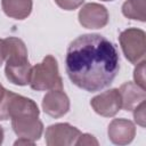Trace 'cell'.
Instances as JSON below:
<instances>
[{
	"instance_id": "30bf717a",
	"label": "cell",
	"mask_w": 146,
	"mask_h": 146,
	"mask_svg": "<svg viewBox=\"0 0 146 146\" xmlns=\"http://www.w3.org/2000/svg\"><path fill=\"white\" fill-rule=\"evenodd\" d=\"M11 128L18 137L27 138L33 141L40 139L43 132V123L39 116L26 115L11 119Z\"/></svg>"
},
{
	"instance_id": "44dd1931",
	"label": "cell",
	"mask_w": 146,
	"mask_h": 146,
	"mask_svg": "<svg viewBox=\"0 0 146 146\" xmlns=\"http://www.w3.org/2000/svg\"><path fill=\"white\" fill-rule=\"evenodd\" d=\"M6 90H7V89H5V88H3V86L0 83V100H1V99H2V97L5 96Z\"/></svg>"
},
{
	"instance_id": "ffe728a7",
	"label": "cell",
	"mask_w": 146,
	"mask_h": 146,
	"mask_svg": "<svg viewBox=\"0 0 146 146\" xmlns=\"http://www.w3.org/2000/svg\"><path fill=\"white\" fill-rule=\"evenodd\" d=\"M5 62V42L3 39H0V66Z\"/></svg>"
},
{
	"instance_id": "603a6c76",
	"label": "cell",
	"mask_w": 146,
	"mask_h": 146,
	"mask_svg": "<svg viewBox=\"0 0 146 146\" xmlns=\"http://www.w3.org/2000/svg\"><path fill=\"white\" fill-rule=\"evenodd\" d=\"M100 1H113V0H100Z\"/></svg>"
},
{
	"instance_id": "8992f818",
	"label": "cell",
	"mask_w": 146,
	"mask_h": 146,
	"mask_svg": "<svg viewBox=\"0 0 146 146\" xmlns=\"http://www.w3.org/2000/svg\"><path fill=\"white\" fill-rule=\"evenodd\" d=\"M90 106L100 116L112 117L116 115L122 108V100L119 89L112 88L92 97L90 100Z\"/></svg>"
},
{
	"instance_id": "7a4b0ae2",
	"label": "cell",
	"mask_w": 146,
	"mask_h": 146,
	"mask_svg": "<svg viewBox=\"0 0 146 146\" xmlns=\"http://www.w3.org/2000/svg\"><path fill=\"white\" fill-rule=\"evenodd\" d=\"M5 42V74L9 82L16 86H26L30 82L31 64L27 58V48L19 38L9 36Z\"/></svg>"
},
{
	"instance_id": "9c48e42d",
	"label": "cell",
	"mask_w": 146,
	"mask_h": 146,
	"mask_svg": "<svg viewBox=\"0 0 146 146\" xmlns=\"http://www.w3.org/2000/svg\"><path fill=\"white\" fill-rule=\"evenodd\" d=\"M42 110L51 117L58 119L70 111V98L63 89L49 90L42 98Z\"/></svg>"
},
{
	"instance_id": "3957f363",
	"label": "cell",
	"mask_w": 146,
	"mask_h": 146,
	"mask_svg": "<svg viewBox=\"0 0 146 146\" xmlns=\"http://www.w3.org/2000/svg\"><path fill=\"white\" fill-rule=\"evenodd\" d=\"M29 84L36 91L63 89V80L59 75L58 63L52 55H47L42 62L32 66Z\"/></svg>"
},
{
	"instance_id": "d6986e66",
	"label": "cell",
	"mask_w": 146,
	"mask_h": 146,
	"mask_svg": "<svg viewBox=\"0 0 146 146\" xmlns=\"http://www.w3.org/2000/svg\"><path fill=\"white\" fill-rule=\"evenodd\" d=\"M34 143L35 141H33V140H31V139H27V138H23V137H19L15 143H14V145L15 146H19V145H34Z\"/></svg>"
},
{
	"instance_id": "9a60e30c",
	"label": "cell",
	"mask_w": 146,
	"mask_h": 146,
	"mask_svg": "<svg viewBox=\"0 0 146 146\" xmlns=\"http://www.w3.org/2000/svg\"><path fill=\"white\" fill-rule=\"evenodd\" d=\"M145 108H146V103L145 100H143L141 103H139L132 111H133V119L135 122L137 124H139L140 127L145 128L146 125V115H145Z\"/></svg>"
},
{
	"instance_id": "277c9868",
	"label": "cell",
	"mask_w": 146,
	"mask_h": 146,
	"mask_svg": "<svg viewBox=\"0 0 146 146\" xmlns=\"http://www.w3.org/2000/svg\"><path fill=\"white\" fill-rule=\"evenodd\" d=\"M26 115H40L36 103L31 98L6 90L5 96L0 100V120L6 121Z\"/></svg>"
},
{
	"instance_id": "4fadbf2b",
	"label": "cell",
	"mask_w": 146,
	"mask_h": 146,
	"mask_svg": "<svg viewBox=\"0 0 146 146\" xmlns=\"http://www.w3.org/2000/svg\"><path fill=\"white\" fill-rule=\"evenodd\" d=\"M3 13L14 19H25L32 13V0H1Z\"/></svg>"
},
{
	"instance_id": "5bb4252c",
	"label": "cell",
	"mask_w": 146,
	"mask_h": 146,
	"mask_svg": "<svg viewBox=\"0 0 146 146\" xmlns=\"http://www.w3.org/2000/svg\"><path fill=\"white\" fill-rule=\"evenodd\" d=\"M122 14L129 19L139 22L146 21V3L145 0H125L122 5Z\"/></svg>"
},
{
	"instance_id": "2e32d148",
	"label": "cell",
	"mask_w": 146,
	"mask_h": 146,
	"mask_svg": "<svg viewBox=\"0 0 146 146\" xmlns=\"http://www.w3.org/2000/svg\"><path fill=\"white\" fill-rule=\"evenodd\" d=\"M145 59L139 62L138 64H136V68L133 71V80L135 83L138 84L139 87H141L143 89H145Z\"/></svg>"
},
{
	"instance_id": "7c38bea8",
	"label": "cell",
	"mask_w": 146,
	"mask_h": 146,
	"mask_svg": "<svg viewBox=\"0 0 146 146\" xmlns=\"http://www.w3.org/2000/svg\"><path fill=\"white\" fill-rule=\"evenodd\" d=\"M121 100H122V108L125 111H132L139 103L146 99L145 89L136 84L135 82H125L123 83L120 89Z\"/></svg>"
},
{
	"instance_id": "5b68a950",
	"label": "cell",
	"mask_w": 146,
	"mask_h": 146,
	"mask_svg": "<svg viewBox=\"0 0 146 146\" xmlns=\"http://www.w3.org/2000/svg\"><path fill=\"white\" fill-rule=\"evenodd\" d=\"M146 33L137 27H129L119 35V42L124 57L131 64H138L145 59Z\"/></svg>"
},
{
	"instance_id": "6da1fadb",
	"label": "cell",
	"mask_w": 146,
	"mask_h": 146,
	"mask_svg": "<svg viewBox=\"0 0 146 146\" xmlns=\"http://www.w3.org/2000/svg\"><path fill=\"white\" fill-rule=\"evenodd\" d=\"M65 68L73 84L88 92H97L108 87L117 75L119 52L105 36L82 34L68 44Z\"/></svg>"
},
{
	"instance_id": "ac0fdd59",
	"label": "cell",
	"mask_w": 146,
	"mask_h": 146,
	"mask_svg": "<svg viewBox=\"0 0 146 146\" xmlns=\"http://www.w3.org/2000/svg\"><path fill=\"white\" fill-rule=\"evenodd\" d=\"M76 146H90V145H98V140L90 133H80V136L78 137V139L75 140Z\"/></svg>"
},
{
	"instance_id": "e0dca14e",
	"label": "cell",
	"mask_w": 146,
	"mask_h": 146,
	"mask_svg": "<svg viewBox=\"0 0 146 146\" xmlns=\"http://www.w3.org/2000/svg\"><path fill=\"white\" fill-rule=\"evenodd\" d=\"M54 1L59 8L64 10H74L84 2V0H54Z\"/></svg>"
},
{
	"instance_id": "52a82bcc",
	"label": "cell",
	"mask_w": 146,
	"mask_h": 146,
	"mask_svg": "<svg viewBox=\"0 0 146 146\" xmlns=\"http://www.w3.org/2000/svg\"><path fill=\"white\" fill-rule=\"evenodd\" d=\"M80 133L81 131L70 123H55L46 129L44 139L48 146H71Z\"/></svg>"
},
{
	"instance_id": "ba28073f",
	"label": "cell",
	"mask_w": 146,
	"mask_h": 146,
	"mask_svg": "<svg viewBox=\"0 0 146 146\" xmlns=\"http://www.w3.org/2000/svg\"><path fill=\"white\" fill-rule=\"evenodd\" d=\"M108 10L105 6L96 2H89L79 10V23L86 29H103L108 23Z\"/></svg>"
},
{
	"instance_id": "7402d4cb",
	"label": "cell",
	"mask_w": 146,
	"mask_h": 146,
	"mask_svg": "<svg viewBox=\"0 0 146 146\" xmlns=\"http://www.w3.org/2000/svg\"><path fill=\"white\" fill-rule=\"evenodd\" d=\"M3 136H5V133H3V129H2V127L0 125V145H1L2 141H3Z\"/></svg>"
},
{
	"instance_id": "8fae6325",
	"label": "cell",
	"mask_w": 146,
	"mask_h": 146,
	"mask_svg": "<svg viewBox=\"0 0 146 146\" xmlns=\"http://www.w3.org/2000/svg\"><path fill=\"white\" fill-rule=\"evenodd\" d=\"M107 136L115 145H128L136 136V127L128 119H113L108 124Z\"/></svg>"
}]
</instances>
